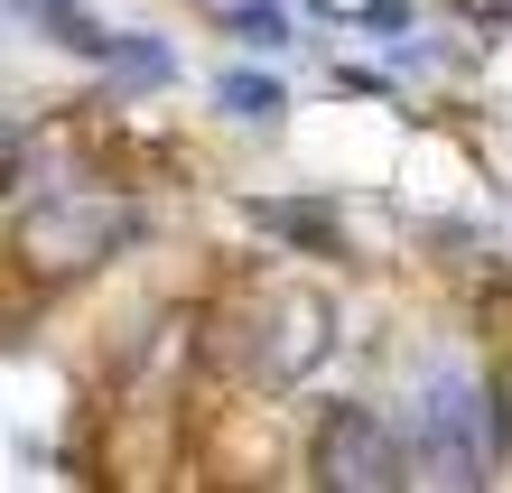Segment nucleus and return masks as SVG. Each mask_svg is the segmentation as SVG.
Wrapping results in <instances>:
<instances>
[{
	"mask_svg": "<svg viewBox=\"0 0 512 493\" xmlns=\"http://www.w3.org/2000/svg\"><path fill=\"white\" fill-rule=\"evenodd\" d=\"M224 28L243 47H289V10H270V0H243V10H224Z\"/></svg>",
	"mask_w": 512,
	"mask_h": 493,
	"instance_id": "obj_4",
	"label": "nucleus"
},
{
	"mask_svg": "<svg viewBox=\"0 0 512 493\" xmlns=\"http://www.w3.org/2000/svg\"><path fill=\"white\" fill-rule=\"evenodd\" d=\"M401 456H410V438H391L373 410H336V419L317 428V475L326 484H354V493L401 484Z\"/></svg>",
	"mask_w": 512,
	"mask_h": 493,
	"instance_id": "obj_2",
	"label": "nucleus"
},
{
	"mask_svg": "<svg viewBox=\"0 0 512 493\" xmlns=\"http://www.w3.org/2000/svg\"><path fill=\"white\" fill-rule=\"evenodd\" d=\"M215 94H224V112H233V121H280V103H289L270 75H224Z\"/></svg>",
	"mask_w": 512,
	"mask_h": 493,
	"instance_id": "obj_3",
	"label": "nucleus"
},
{
	"mask_svg": "<svg viewBox=\"0 0 512 493\" xmlns=\"http://www.w3.org/2000/svg\"><path fill=\"white\" fill-rule=\"evenodd\" d=\"M410 410H401V438H410V466L429 484H485L494 475V391L466 354H429L410 373Z\"/></svg>",
	"mask_w": 512,
	"mask_h": 493,
	"instance_id": "obj_1",
	"label": "nucleus"
}]
</instances>
